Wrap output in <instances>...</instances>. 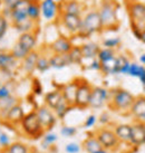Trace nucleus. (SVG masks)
Segmentation results:
<instances>
[{"instance_id": "20e7f679", "label": "nucleus", "mask_w": 145, "mask_h": 153, "mask_svg": "<svg viewBox=\"0 0 145 153\" xmlns=\"http://www.w3.org/2000/svg\"><path fill=\"white\" fill-rule=\"evenodd\" d=\"M134 100H135V96L131 92H128L127 89L115 88L111 91L109 102L107 105L116 112L126 113V112H129V108L132 106Z\"/></svg>"}, {"instance_id": "864d4df0", "label": "nucleus", "mask_w": 145, "mask_h": 153, "mask_svg": "<svg viewBox=\"0 0 145 153\" xmlns=\"http://www.w3.org/2000/svg\"><path fill=\"white\" fill-rule=\"evenodd\" d=\"M2 131V117H1V114H0V132Z\"/></svg>"}, {"instance_id": "aec40b11", "label": "nucleus", "mask_w": 145, "mask_h": 153, "mask_svg": "<svg viewBox=\"0 0 145 153\" xmlns=\"http://www.w3.org/2000/svg\"><path fill=\"white\" fill-rule=\"evenodd\" d=\"M113 131L115 133L116 137L120 143L129 144L131 142V124L121 123L114 126Z\"/></svg>"}, {"instance_id": "de8ad7c7", "label": "nucleus", "mask_w": 145, "mask_h": 153, "mask_svg": "<svg viewBox=\"0 0 145 153\" xmlns=\"http://www.w3.org/2000/svg\"><path fill=\"white\" fill-rule=\"evenodd\" d=\"M109 122H111V117H109V115L107 114V113H103L98 117V123L102 124L103 126H107L109 124Z\"/></svg>"}, {"instance_id": "f03ea898", "label": "nucleus", "mask_w": 145, "mask_h": 153, "mask_svg": "<svg viewBox=\"0 0 145 153\" xmlns=\"http://www.w3.org/2000/svg\"><path fill=\"white\" fill-rule=\"evenodd\" d=\"M118 4L116 0H103L101 8L98 10L103 29H116L120 26L117 17Z\"/></svg>"}, {"instance_id": "58836bf2", "label": "nucleus", "mask_w": 145, "mask_h": 153, "mask_svg": "<svg viewBox=\"0 0 145 153\" xmlns=\"http://www.w3.org/2000/svg\"><path fill=\"white\" fill-rule=\"evenodd\" d=\"M122 40L120 37H112V38H106L103 40V46L104 48H109V49H114L120 46Z\"/></svg>"}, {"instance_id": "8fccbe9b", "label": "nucleus", "mask_w": 145, "mask_h": 153, "mask_svg": "<svg viewBox=\"0 0 145 153\" xmlns=\"http://www.w3.org/2000/svg\"><path fill=\"white\" fill-rule=\"evenodd\" d=\"M138 60H140V63H141V65L145 66V54H142V55L140 56V58H138Z\"/></svg>"}, {"instance_id": "6ab92c4d", "label": "nucleus", "mask_w": 145, "mask_h": 153, "mask_svg": "<svg viewBox=\"0 0 145 153\" xmlns=\"http://www.w3.org/2000/svg\"><path fill=\"white\" fill-rule=\"evenodd\" d=\"M39 57V53L36 49L31 51L26 56L25 58L21 60V68L22 71L26 73V75H33L34 72L36 71V64H37V59Z\"/></svg>"}, {"instance_id": "ddd939ff", "label": "nucleus", "mask_w": 145, "mask_h": 153, "mask_svg": "<svg viewBox=\"0 0 145 153\" xmlns=\"http://www.w3.org/2000/svg\"><path fill=\"white\" fill-rule=\"evenodd\" d=\"M145 144V123L134 122L131 124V142L132 146H142Z\"/></svg>"}, {"instance_id": "412c9836", "label": "nucleus", "mask_w": 145, "mask_h": 153, "mask_svg": "<svg viewBox=\"0 0 145 153\" xmlns=\"http://www.w3.org/2000/svg\"><path fill=\"white\" fill-rule=\"evenodd\" d=\"M17 42L29 51H35L36 46H37V34L35 31L21 33Z\"/></svg>"}, {"instance_id": "49530a36", "label": "nucleus", "mask_w": 145, "mask_h": 153, "mask_svg": "<svg viewBox=\"0 0 145 153\" xmlns=\"http://www.w3.org/2000/svg\"><path fill=\"white\" fill-rule=\"evenodd\" d=\"M86 68H87V69H90V71H98V72H101V62H99L97 58L92 59L90 63L88 64V66Z\"/></svg>"}, {"instance_id": "2f4dec72", "label": "nucleus", "mask_w": 145, "mask_h": 153, "mask_svg": "<svg viewBox=\"0 0 145 153\" xmlns=\"http://www.w3.org/2000/svg\"><path fill=\"white\" fill-rule=\"evenodd\" d=\"M30 150H31V148L29 145L21 142V141H13L8 146L7 151L9 153H30Z\"/></svg>"}, {"instance_id": "37998d69", "label": "nucleus", "mask_w": 145, "mask_h": 153, "mask_svg": "<svg viewBox=\"0 0 145 153\" xmlns=\"http://www.w3.org/2000/svg\"><path fill=\"white\" fill-rule=\"evenodd\" d=\"M129 63L128 58L125 55H118L116 56V74H121L122 69H123L126 64Z\"/></svg>"}, {"instance_id": "09e8293b", "label": "nucleus", "mask_w": 145, "mask_h": 153, "mask_svg": "<svg viewBox=\"0 0 145 153\" xmlns=\"http://www.w3.org/2000/svg\"><path fill=\"white\" fill-rule=\"evenodd\" d=\"M30 153H46L45 151H41V150L37 149V148H31L30 150Z\"/></svg>"}, {"instance_id": "c9c22d12", "label": "nucleus", "mask_w": 145, "mask_h": 153, "mask_svg": "<svg viewBox=\"0 0 145 153\" xmlns=\"http://www.w3.org/2000/svg\"><path fill=\"white\" fill-rule=\"evenodd\" d=\"M50 68L49 64V57L46 55H41L39 54V57L37 59V64H36V71L40 73H46Z\"/></svg>"}, {"instance_id": "6e6552de", "label": "nucleus", "mask_w": 145, "mask_h": 153, "mask_svg": "<svg viewBox=\"0 0 145 153\" xmlns=\"http://www.w3.org/2000/svg\"><path fill=\"white\" fill-rule=\"evenodd\" d=\"M92 89H93V86L90 85L88 82L86 81V79L79 78V83H78V88H77L74 107L81 108V110H85V108H87V107L90 106Z\"/></svg>"}, {"instance_id": "3c124183", "label": "nucleus", "mask_w": 145, "mask_h": 153, "mask_svg": "<svg viewBox=\"0 0 145 153\" xmlns=\"http://www.w3.org/2000/svg\"><path fill=\"white\" fill-rule=\"evenodd\" d=\"M94 153H111V151H108V150H106V149H101V150H98V151H96V152H94Z\"/></svg>"}, {"instance_id": "dca6fc26", "label": "nucleus", "mask_w": 145, "mask_h": 153, "mask_svg": "<svg viewBox=\"0 0 145 153\" xmlns=\"http://www.w3.org/2000/svg\"><path fill=\"white\" fill-rule=\"evenodd\" d=\"M40 10L43 17L48 22H51L57 17L59 13V7L55 0H43L40 2Z\"/></svg>"}, {"instance_id": "4be33fe9", "label": "nucleus", "mask_w": 145, "mask_h": 153, "mask_svg": "<svg viewBox=\"0 0 145 153\" xmlns=\"http://www.w3.org/2000/svg\"><path fill=\"white\" fill-rule=\"evenodd\" d=\"M49 64H50V68L61 69L72 65V63H70L68 54H54L49 57Z\"/></svg>"}, {"instance_id": "a19ab883", "label": "nucleus", "mask_w": 145, "mask_h": 153, "mask_svg": "<svg viewBox=\"0 0 145 153\" xmlns=\"http://www.w3.org/2000/svg\"><path fill=\"white\" fill-rule=\"evenodd\" d=\"M11 139L7 132L1 131L0 132V150H7L8 146L11 144Z\"/></svg>"}, {"instance_id": "bb28decb", "label": "nucleus", "mask_w": 145, "mask_h": 153, "mask_svg": "<svg viewBox=\"0 0 145 153\" xmlns=\"http://www.w3.org/2000/svg\"><path fill=\"white\" fill-rule=\"evenodd\" d=\"M128 76L136 77L141 81L142 85L145 83V66L141 64H137V63H131L129 64V68H128L127 72Z\"/></svg>"}, {"instance_id": "f704fd0d", "label": "nucleus", "mask_w": 145, "mask_h": 153, "mask_svg": "<svg viewBox=\"0 0 145 153\" xmlns=\"http://www.w3.org/2000/svg\"><path fill=\"white\" fill-rule=\"evenodd\" d=\"M10 53L13 54V57H15V58H16L18 62H21V60L25 58L26 56L29 54L30 51H28V49H26L25 47L22 46V45H20V44L17 42V43H16L13 46V48L10 49Z\"/></svg>"}, {"instance_id": "1a4fd4ad", "label": "nucleus", "mask_w": 145, "mask_h": 153, "mask_svg": "<svg viewBox=\"0 0 145 153\" xmlns=\"http://www.w3.org/2000/svg\"><path fill=\"white\" fill-rule=\"evenodd\" d=\"M111 91L103 86H93L92 95H90V106L93 110H99L104 107L109 102Z\"/></svg>"}, {"instance_id": "6e6d98bb", "label": "nucleus", "mask_w": 145, "mask_h": 153, "mask_svg": "<svg viewBox=\"0 0 145 153\" xmlns=\"http://www.w3.org/2000/svg\"><path fill=\"white\" fill-rule=\"evenodd\" d=\"M56 2H57V4H58V2H59V4H61V2H63V1H65V0H55Z\"/></svg>"}, {"instance_id": "5fc2aeb1", "label": "nucleus", "mask_w": 145, "mask_h": 153, "mask_svg": "<svg viewBox=\"0 0 145 153\" xmlns=\"http://www.w3.org/2000/svg\"><path fill=\"white\" fill-rule=\"evenodd\" d=\"M0 153H9L7 150H0Z\"/></svg>"}, {"instance_id": "4d7b16f0", "label": "nucleus", "mask_w": 145, "mask_h": 153, "mask_svg": "<svg viewBox=\"0 0 145 153\" xmlns=\"http://www.w3.org/2000/svg\"><path fill=\"white\" fill-rule=\"evenodd\" d=\"M26 1H29V2H31V1H39V0H26Z\"/></svg>"}, {"instance_id": "f257e3e1", "label": "nucleus", "mask_w": 145, "mask_h": 153, "mask_svg": "<svg viewBox=\"0 0 145 153\" xmlns=\"http://www.w3.org/2000/svg\"><path fill=\"white\" fill-rule=\"evenodd\" d=\"M28 6L29 1L18 0L13 6H11L10 9L11 24L18 31H20V34L27 31H34L35 22H31L28 17Z\"/></svg>"}, {"instance_id": "79ce46f5", "label": "nucleus", "mask_w": 145, "mask_h": 153, "mask_svg": "<svg viewBox=\"0 0 145 153\" xmlns=\"http://www.w3.org/2000/svg\"><path fill=\"white\" fill-rule=\"evenodd\" d=\"M13 94V88L10 87L9 83H4V84H0V101L4 100L7 97H10Z\"/></svg>"}, {"instance_id": "a211bd4d", "label": "nucleus", "mask_w": 145, "mask_h": 153, "mask_svg": "<svg viewBox=\"0 0 145 153\" xmlns=\"http://www.w3.org/2000/svg\"><path fill=\"white\" fill-rule=\"evenodd\" d=\"M78 83H79V78H76V79L69 82V83H67V84H65V85H63L60 87L63 97L72 107H74V104H75V98H76L77 88H78Z\"/></svg>"}, {"instance_id": "4c0bfd02", "label": "nucleus", "mask_w": 145, "mask_h": 153, "mask_svg": "<svg viewBox=\"0 0 145 153\" xmlns=\"http://www.w3.org/2000/svg\"><path fill=\"white\" fill-rule=\"evenodd\" d=\"M77 130L76 126H72V125H63L59 130V134L63 137H66V139H72L77 134Z\"/></svg>"}, {"instance_id": "4468645a", "label": "nucleus", "mask_w": 145, "mask_h": 153, "mask_svg": "<svg viewBox=\"0 0 145 153\" xmlns=\"http://www.w3.org/2000/svg\"><path fill=\"white\" fill-rule=\"evenodd\" d=\"M128 113L135 119V122L145 123V96L135 97Z\"/></svg>"}, {"instance_id": "13d9d810", "label": "nucleus", "mask_w": 145, "mask_h": 153, "mask_svg": "<svg viewBox=\"0 0 145 153\" xmlns=\"http://www.w3.org/2000/svg\"><path fill=\"white\" fill-rule=\"evenodd\" d=\"M143 88H144V91H145V83L143 84Z\"/></svg>"}, {"instance_id": "9b49d317", "label": "nucleus", "mask_w": 145, "mask_h": 153, "mask_svg": "<svg viewBox=\"0 0 145 153\" xmlns=\"http://www.w3.org/2000/svg\"><path fill=\"white\" fill-rule=\"evenodd\" d=\"M25 115L26 113L21 105V103H18L16 105H13L4 114V116L2 117V125H6L8 128H17L20 125L22 119L25 117Z\"/></svg>"}, {"instance_id": "b1692460", "label": "nucleus", "mask_w": 145, "mask_h": 153, "mask_svg": "<svg viewBox=\"0 0 145 153\" xmlns=\"http://www.w3.org/2000/svg\"><path fill=\"white\" fill-rule=\"evenodd\" d=\"M61 13H68V15H76L81 16L83 11V4L77 1V0H68V1H63L61 2Z\"/></svg>"}, {"instance_id": "c03bdc74", "label": "nucleus", "mask_w": 145, "mask_h": 153, "mask_svg": "<svg viewBox=\"0 0 145 153\" xmlns=\"http://www.w3.org/2000/svg\"><path fill=\"white\" fill-rule=\"evenodd\" d=\"M98 123V116L95 114H90L85 119L84 123H83V128H93Z\"/></svg>"}, {"instance_id": "052dcab7", "label": "nucleus", "mask_w": 145, "mask_h": 153, "mask_svg": "<svg viewBox=\"0 0 145 153\" xmlns=\"http://www.w3.org/2000/svg\"><path fill=\"white\" fill-rule=\"evenodd\" d=\"M0 84H1V82H0Z\"/></svg>"}, {"instance_id": "f3484780", "label": "nucleus", "mask_w": 145, "mask_h": 153, "mask_svg": "<svg viewBox=\"0 0 145 153\" xmlns=\"http://www.w3.org/2000/svg\"><path fill=\"white\" fill-rule=\"evenodd\" d=\"M61 24L72 35H77L78 30L81 28V17L76 16V15L61 13Z\"/></svg>"}, {"instance_id": "603ef678", "label": "nucleus", "mask_w": 145, "mask_h": 153, "mask_svg": "<svg viewBox=\"0 0 145 153\" xmlns=\"http://www.w3.org/2000/svg\"><path fill=\"white\" fill-rule=\"evenodd\" d=\"M140 40H142V42L145 44V30H143V31L141 33V37H140Z\"/></svg>"}, {"instance_id": "c85d7f7f", "label": "nucleus", "mask_w": 145, "mask_h": 153, "mask_svg": "<svg viewBox=\"0 0 145 153\" xmlns=\"http://www.w3.org/2000/svg\"><path fill=\"white\" fill-rule=\"evenodd\" d=\"M72 108H74L72 106H70L68 103H67V101L65 100V98H63L61 101H60V103L56 106V108L54 110V113H55L56 117L58 120H64L65 117H66V115L69 113V111L72 110Z\"/></svg>"}, {"instance_id": "473e14b6", "label": "nucleus", "mask_w": 145, "mask_h": 153, "mask_svg": "<svg viewBox=\"0 0 145 153\" xmlns=\"http://www.w3.org/2000/svg\"><path fill=\"white\" fill-rule=\"evenodd\" d=\"M101 72L105 75H116V56L101 63Z\"/></svg>"}, {"instance_id": "2eb2a0df", "label": "nucleus", "mask_w": 145, "mask_h": 153, "mask_svg": "<svg viewBox=\"0 0 145 153\" xmlns=\"http://www.w3.org/2000/svg\"><path fill=\"white\" fill-rule=\"evenodd\" d=\"M72 40L66 36H59L49 45V49L53 54H68L72 48Z\"/></svg>"}, {"instance_id": "7ed1b4c3", "label": "nucleus", "mask_w": 145, "mask_h": 153, "mask_svg": "<svg viewBox=\"0 0 145 153\" xmlns=\"http://www.w3.org/2000/svg\"><path fill=\"white\" fill-rule=\"evenodd\" d=\"M18 128H20V133L22 135L28 137V139H31V140L41 139L43 134L45 133L35 110L26 113L25 117L22 119L21 123L18 126Z\"/></svg>"}, {"instance_id": "c756f323", "label": "nucleus", "mask_w": 145, "mask_h": 153, "mask_svg": "<svg viewBox=\"0 0 145 153\" xmlns=\"http://www.w3.org/2000/svg\"><path fill=\"white\" fill-rule=\"evenodd\" d=\"M18 103H20V101H19L15 95H11L10 97L1 100V101H0V114H1V117H4V114H6L13 105H16Z\"/></svg>"}, {"instance_id": "ea45409f", "label": "nucleus", "mask_w": 145, "mask_h": 153, "mask_svg": "<svg viewBox=\"0 0 145 153\" xmlns=\"http://www.w3.org/2000/svg\"><path fill=\"white\" fill-rule=\"evenodd\" d=\"M8 27L9 24L8 20H7V17L4 16V13L0 11V40L6 36L7 31H8Z\"/></svg>"}, {"instance_id": "7c9ffc66", "label": "nucleus", "mask_w": 145, "mask_h": 153, "mask_svg": "<svg viewBox=\"0 0 145 153\" xmlns=\"http://www.w3.org/2000/svg\"><path fill=\"white\" fill-rule=\"evenodd\" d=\"M40 15H41L40 2L39 1H31V2H29V6H28V17H29L30 20L34 22H38Z\"/></svg>"}, {"instance_id": "393cba45", "label": "nucleus", "mask_w": 145, "mask_h": 153, "mask_svg": "<svg viewBox=\"0 0 145 153\" xmlns=\"http://www.w3.org/2000/svg\"><path fill=\"white\" fill-rule=\"evenodd\" d=\"M83 149L85 150L86 153H94L103 149V146L101 145L95 133H90L85 140L83 141Z\"/></svg>"}, {"instance_id": "a18cd8bd", "label": "nucleus", "mask_w": 145, "mask_h": 153, "mask_svg": "<svg viewBox=\"0 0 145 153\" xmlns=\"http://www.w3.org/2000/svg\"><path fill=\"white\" fill-rule=\"evenodd\" d=\"M65 152L66 153H81V146L77 142H68L65 145Z\"/></svg>"}, {"instance_id": "0eeeda50", "label": "nucleus", "mask_w": 145, "mask_h": 153, "mask_svg": "<svg viewBox=\"0 0 145 153\" xmlns=\"http://www.w3.org/2000/svg\"><path fill=\"white\" fill-rule=\"evenodd\" d=\"M95 135L98 139L101 145L108 151L116 150L120 146V142L117 140L113 128H109L107 126H102V128H97L95 131Z\"/></svg>"}, {"instance_id": "72a5a7b5", "label": "nucleus", "mask_w": 145, "mask_h": 153, "mask_svg": "<svg viewBox=\"0 0 145 153\" xmlns=\"http://www.w3.org/2000/svg\"><path fill=\"white\" fill-rule=\"evenodd\" d=\"M69 59H70V63L76 65H81L83 64V60H84V57H83V54H81V46H72V48L69 51L68 53Z\"/></svg>"}, {"instance_id": "39448f33", "label": "nucleus", "mask_w": 145, "mask_h": 153, "mask_svg": "<svg viewBox=\"0 0 145 153\" xmlns=\"http://www.w3.org/2000/svg\"><path fill=\"white\" fill-rule=\"evenodd\" d=\"M102 30V22H101L98 10H92L86 13L85 17L81 18V28L76 36L81 37V38H87L93 34L101 33Z\"/></svg>"}, {"instance_id": "5701e85b", "label": "nucleus", "mask_w": 145, "mask_h": 153, "mask_svg": "<svg viewBox=\"0 0 145 153\" xmlns=\"http://www.w3.org/2000/svg\"><path fill=\"white\" fill-rule=\"evenodd\" d=\"M101 49V46L94 42H88V43L83 44L81 46V51L83 54L84 59H95L97 58L98 51Z\"/></svg>"}, {"instance_id": "9d476101", "label": "nucleus", "mask_w": 145, "mask_h": 153, "mask_svg": "<svg viewBox=\"0 0 145 153\" xmlns=\"http://www.w3.org/2000/svg\"><path fill=\"white\" fill-rule=\"evenodd\" d=\"M35 112L37 114V117H38L39 122L41 124V128H44V131H51L55 128L58 119L56 117L55 113L51 108H49L46 105H41V106L37 107L35 110Z\"/></svg>"}, {"instance_id": "f8f14e48", "label": "nucleus", "mask_w": 145, "mask_h": 153, "mask_svg": "<svg viewBox=\"0 0 145 153\" xmlns=\"http://www.w3.org/2000/svg\"><path fill=\"white\" fill-rule=\"evenodd\" d=\"M18 60L13 57L10 51H0V72L4 75H10L18 68Z\"/></svg>"}, {"instance_id": "cd10ccee", "label": "nucleus", "mask_w": 145, "mask_h": 153, "mask_svg": "<svg viewBox=\"0 0 145 153\" xmlns=\"http://www.w3.org/2000/svg\"><path fill=\"white\" fill-rule=\"evenodd\" d=\"M57 141H58V134L56 132H54L53 130L45 132L41 136V148L46 151L50 150Z\"/></svg>"}, {"instance_id": "a878e982", "label": "nucleus", "mask_w": 145, "mask_h": 153, "mask_svg": "<svg viewBox=\"0 0 145 153\" xmlns=\"http://www.w3.org/2000/svg\"><path fill=\"white\" fill-rule=\"evenodd\" d=\"M63 98L64 97H63V94H61L60 88L54 89V91H51V92H48V93L45 95V105L54 111Z\"/></svg>"}, {"instance_id": "423d86ee", "label": "nucleus", "mask_w": 145, "mask_h": 153, "mask_svg": "<svg viewBox=\"0 0 145 153\" xmlns=\"http://www.w3.org/2000/svg\"><path fill=\"white\" fill-rule=\"evenodd\" d=\"M127 9L131 18L132 30L142 33L145 30V4L142 2L131 1L127 4Z\"/></svg>"}, {"instance_id": "bf43d9fd", "label": "nucleus", "mask_w": 145, "mask_h": 153, "mask_svg": "<svg viewBox=\"0 0 145 153\" xmlns=\"http://www.w3.org/2000/svg\"><path fill=\"white\" fill-rule=\"evenodd\" d=\"M128 1H134V0H128Z\"/></svg>"}, {"instance_id": "e433bc0d", "label": "nucleus", "mask_w": 145, "mask_h": 153, "mask_svg": "<svg viewBox=\"0 0 145 153\" xmlns=\"http://www.w3.org/2000/svg\"><path fill=\"white\" fill-rule=\"evenodd\" d=\"M116 53L114 49H109V48H101L99 51H98V55H97V59L102 63V62H105V60H108L115 57Z\"/></svg>"}]
</instances>
